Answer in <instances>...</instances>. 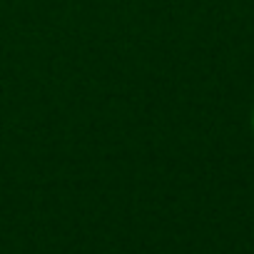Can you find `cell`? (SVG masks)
<instances>
[{
  "label": "cell",
  "instance_id": "cell-1",
  "mask_svg": "<svg viewBox=\"0 0 254 254\" xmlns=\"http://www.w3.org/2000/svg\"><path fill=\"white\" fill-rule=\"evenodd\" d=\"M252 130H254V107H252Z\"/></svg>",
  "mask_w": 254,
  "mask_h": 254
}]
</instances>
